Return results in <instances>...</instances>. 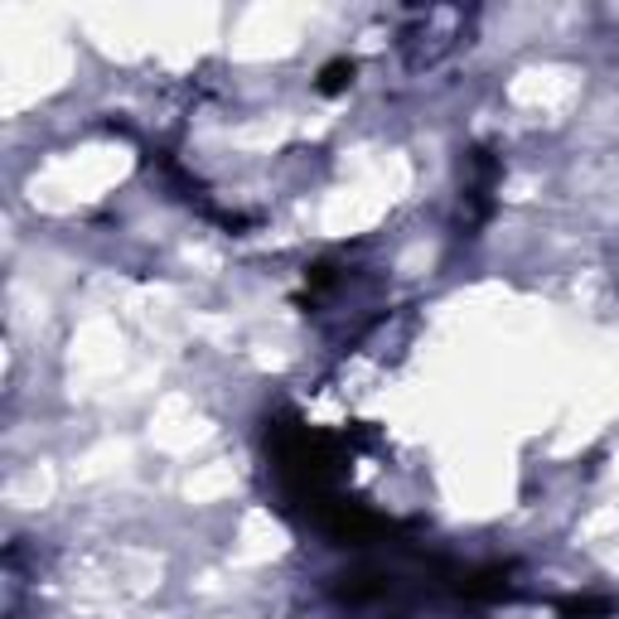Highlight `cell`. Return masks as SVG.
Returning <instances> with one entry per match:
<instances>
[{
	"label": "cell",
	"instance_id": "2",
	"mask_svg": "<svg viewBox=\"0 0 619 619\" xmlns=\"http://www.w3.org/2000/svg\"><path fill=\"white\" fill-rule=\"evenodd\" d=\"M561 619H610L615 615V600H605V595H571V600L557 605Z\"/></svg>",
	"mask_w": 619,
	"mask_h": 619
},
{
	"label": "cell",
	"instance_id": "1",
	"mask_svg": "<svg viewBox=\"0 0 619 619\" xmlns=\"http://www.w3.org/2000/svg\"><path fill=\"white\" fill-rule=\"evenodd\" d=\"M354 78H358V63L354 59H330L320 69V83H314V93L320 97H340V93H348L354 87Z\"/></svg>",
	"mask_w": 619,
	"mask_h": 619
}]
</instances>
